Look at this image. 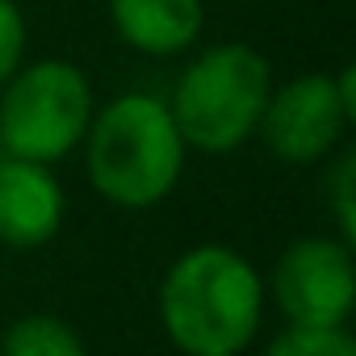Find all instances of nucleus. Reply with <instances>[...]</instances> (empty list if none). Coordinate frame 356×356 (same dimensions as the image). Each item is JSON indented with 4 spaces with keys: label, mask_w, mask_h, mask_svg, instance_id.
<instances>
[{
    "label": "nucleus",
    "mask_w": 356,
    "mask_h": 356,
    "mask_svg": "<svg viewBox=\"0 0 356 356\" xmlns=\"http://www.w3.org/2000/svg\"><path fill=\"white\" fill-rule=\"evenodd\" d=\"M159 327L185 356H243L264 323V277L222 243L181 252L159 281Z\"/></svg>",
    "instance_id": "1"
},
{
    "label": "nucleus",
    "mask_w": 356,
    "mask_h": 356,
    "mask_svg": "<svg viewBox=\"0 0 356 356\" xmlns=\"http://www.w3.org/2000/svg\"><path fill=\"white\" fill-rule=\"evenodd\" d=\"M185 138L176 130L168 101L151 92H122L92 109L84 130V163L92 189L122 210L159 206L185 172Z\"/></svg>",
    "instance_id": "2"
},
{
    "label": "nucleus",
    "mask_w": 356,
    "mask_h": 356,
    "mask_svg": "<svg viewBox=\"0 0 356 356\" xmlns=\"http://www.w3.org/2000/svg\"><path fill=\"white\" fill-rule=\"evenodd\" d=\"M273 92V63L248 42L206 47L176 76L168 113L189 151L227 155L256 138L260 113Z\"/></svg>",
    "instance_id": "3"
},
{
    "label": "nucleus",
    "mask_w": 356,
    "mask_h": 356,
    "mask_svg": "<svg viewBox=\"0 0 356 356\" xmlns=\"http://www.w3.org/2000/svg\"><path fill=\"white\" fill-rule=\"evenodd\" d=\"M92 109V84L72 59L22 63L0 84V147L17 159L59 163L84 143Z\"/></svg>",
    "instance_id": "4"
},
{
    "label": "nucleus",
    "mask_w": 356,
    "mask_h": 356,
    "mask_svg": "<svg viewBox=\"0 0 356 356\" xmlns=\"http://www.w3.org/2000/svg\"><path fill=\"white\" fill-rule=\"evenodd\" d=\"M352 72L343 67L339 76L327 72H306L285 84H273L268 105L260 113V143L281 159V163H318L327 159L343 130L356 122V92H352Z\"/></svg>",
    "instance_id": "5"
},
{
    "label": "nucleus",
    "mask_w": 356,
    "mask_h": 356,
    "mask_svg": "<svg viewBox=\"0 0 356 356\" xmlns=\"http://www.w3.org/2000/svg\"><path fill=\"white\" fill-rule=\"evenodd\" d=\"M264 298H273L289 327H348L356 302L352 243H343L339 235L293 239L277 256Z\"/></svg>",
    "instance_id": "6"
},
{
    "label": "nucleus",
    "mask_w": 356,
    "mask_h": 356,
    "mask_svg": "<svg viewBox=\"0 0 356 356\" xmlns=\"http://www.w3.org/2000/svg\"><path fill=\"white\" fill-rule=\"evenodd\" d=\"M67 214V197L51 163L0 155V243L34 252L47 248Z\"/></svg>",
    "instance_id": "7"
},
{
    "label": "nucleus",
    "mask_w": 356,
    "mask_h": 356,
    "mask_svg": "<svg viewBox=\"0 0 356 356\" xmlns=\"http://www.w3.org/2000/svg\"><path fill=\"white\" fill-rule=\"evenodd\" d=\"M109 26L130 51L172 59L197 47L206 30V5L202 0H109Z\"/></svg>",
    "instance_id": "8"
},
{
    "label": "nucleus",
    "mask_w": 356,
    "mask_h": 356,
    "mask_svg": "<svg viewBox=\"0 0 356 356\" xmlns=\"http://www.w3.org/2000/svg\"><path fill=\"white\" fill-rule=\"evenodd\" d=\"M0 356H88V348L67 318L22 314L0 335Z\"/></svg>",
    "instance_id": "9"
},
{
    "label": "nucleus",
    "mask_w": 356,
    "mask_h": 356,
    "mask_svg": "<svg viewBox=\"0 0 356 356\" xmlns=\"http://www.w3.org/2000/svg\"><path fill=\"white\" fill-rule=\"evenodd\" d=\"M264 356H356L348 327H289L281 331Z\"/></svg>",
    "instance_id": "10"
},
{
    "label": "nucleus",
    "mask_w": 356,
    "mask_h": 356,
    "mask_svg": "<svg viewBox=\"0 0 356 356\" xmlns=\"http://www.w3.org/2000/svg\"><path fill=\"white\" fill-rule=\"evenodd\" d=\"M327 197L335 214V235L343 243H356V155L343 151L327 176Z\"/></svg>",
    "instance_id": "11"
},
{
    "label": "nucleus",
    "mask_w": 356,
    "mask_h": 356,
    "mask_svg": "<svg viewBox=\"0 0 356 356\" xmlns=\"http://www.w3.org/2000/svg\"><path fill=\"white\" fill-rule=\"evenodd\" d=\"M26 59V17L13 0H0V84Z\"/></svg>",
    "instance_id": "12"
}]
</instances>
